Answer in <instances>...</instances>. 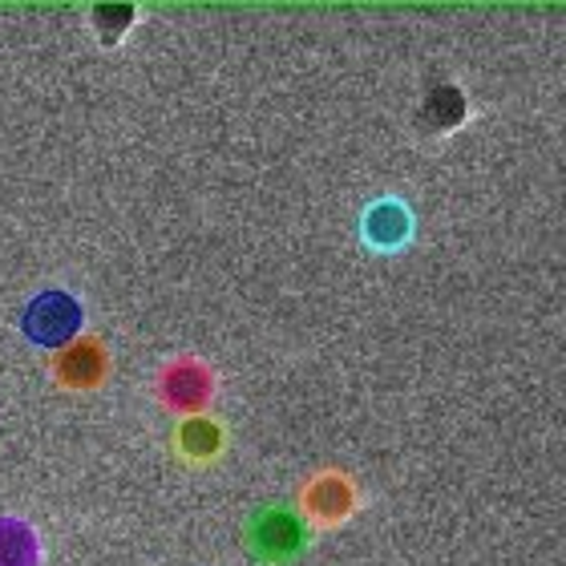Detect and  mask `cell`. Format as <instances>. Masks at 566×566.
I'll return each instance as SVG.
<instances>
[{
	"mask_svg": "<svg viewBox=\"0 0 566 566\" xmlns=\"http://www.w3.org/2000/svg\"><path fill=\"white\" fill-rule=\"evenodd\" d=\"M307 526L304 518L287 506H263L248 522V546L260 563H287L304 551Z\"/></svg>",
	"mask_w": 566,
	"mask_h": 566,
	"instance_id": "6da1fadb",
	"label": "cell"
},
{
	"mask_svg": "<svg viewBox=\"0 0 566 566\" xmlns=\"http://www.w3.org/2000/svg\"><path fill=\"white\" fill-rule=\"evenodd\" d=\"M77 328H82V304L70 292H57V287L33 295L29 307L21 312V332L41 348H57V344L73 340Z\"/></svg>",
	"mask_w": 566,
	"mask_h": 566,
	"instance_id": "7a4b0ae2",
	"label": "cell"
},
{
	"mask_svg": "<svg viewBox=\"0 0 566 566\" xmlns=\"http://www.w3.org/2000/svg\"><path fill=\"white\" fill-rule=\"evenodd\" d=\"M360 239H365V248L373 251H401L409 239H413V207L405 199H385L368 202L365 214H360Z\"/></svg>",
	"mask_w": 566,
	"mask_h": 566,
	"instance_id": "3957f363",
	"label": "cell"
},
{
	"mask_svg": "<svg viewBox=\"0 0 566 566\" xmlns=\"http://www.w3.org/2000/svg\"><path fill=\"white\" fill-rule=\"evenodd\" d=\"M207 392H211V380H207V373L199 365H190V360L187 365H175L163 380V397L170 405H178V409L207 401Z\"/></svg>",
	"mask_w": 566,
	"mask_h": 566,
	"instance_id": "277c9868",
	"label": "cell"
},
{
	"mask_svg": "<svg viewBox=\"0 0 566 566\" xmlns=\"http://www.w3.org/2000/svg\"><path fill=\"white\" fill-rule=\"evenodd\" d=\"M41 546L21 518H0V566H36Z\"/></svg>",
	"mask_w": 566,
	"mask_h": 566,
	"instance_id": "5b68a950",
	"label": "cell"
},
{
	"mask_svg": "<svg viewBox=\"0 0 566 566\" xmlns=\"http://www.w3.org/2000/svg\"><path fill=\"white\" fill-rule=\"evenodd\" d=\"M106 373V356L97 344H77L70 356H61L57 360V377L73 389H85V385H94L97 377Z\"/></svg>",
	"mask_w": 566,
	"mask_h": 566,
	"instance_id": "8992f818",
	"label": "cell"
},
{
	"mask_svg": "<svg viewBox=\"0 0 566 566\" xmlns=\"http://www.w3.org/2000/svg\"><path fill=\"white\" fill-rule=\"evenodd\" d=\"M307 506H312V514H319V518H340L344 510L353 506V490H348L344 478H324V482L312 485Z\"/></svg>",
	"mask_w": 566,
	"mask_h": 566,
	"instance_id": "52a82bcc",
	"label": "cell"
},
{
	"mask_svg": "<svg viewBox=\"0 0 566 566\" xmlns=\"http://www.w3.org/2000/svg\"><path fill=\"white\" fill-rule=\"evenodd\" d=\"M424 109H429V126L449 130V126H458V122L465 118V97H461V90H453V85H437Z\"/></svg>",
	"mask_w": 566,
	"mask_h": 566,
	"instance_id": "ba28073f",
	"label": "cell"
},
{
	"mask_svg": "<svg viewBox=\"0 0 566 566\" xmlns=\"http://www.w3.org/2000/svg\"><path fill=\"white\" fill-rule=\"evenodd\" d=\"M178 446H182V453H190V458H211L214 449H219V429H214V421H207V417H190V421L178 429Z\"/></svg>",
	"mask_w": 566,
	"mask_h": 566,
	"instance_id": "9c48e42d",
	"label": "cell"
},
{
	"mask_svg": "<svg viewBox=\"0 0 566 566\" xmlns=\"http://www.w3.org/2000/svg\"><path fill=\"white\" fill-rule=\"evenodd\" d=\"M94 21H97V29H102V41H118V36L126 33V24L134 21V9H130V4H118V9L97 4Z\"/></svg>",
	"mask_w": 566,
	"mask_h": 566,
	"instance_id": "30bf717a",
	"label": "cell"
}]
</instances>
